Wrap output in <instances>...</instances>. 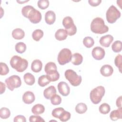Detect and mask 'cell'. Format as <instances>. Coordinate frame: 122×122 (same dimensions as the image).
<instances>
[{"instance_id":"6da1fadb","label":"cell","mask_w":122,"mask_h":122,"mask_svg":"<svg viewBox=\"0 0 122 122\" xmlns=\"http://www.w3.org/2000/svg\"><path fill=\"white\" fill-rule=\"evenodd\" d=\"M21 13L24 17L28 18L34 24L38 23L41 20V13L30 5L23 7L21 9Z\"/></svg>"},{"instance_id":"7a4b0ae2","label":"cell","mask_w":122,"mask_h":122,"mask_svg":"<svg viewBox=\"0 0 122 122\" xmlns=\"http://www.w3.org/2000/svg\"><path fill=\"white\" fill-rule=\"evenodd\" d=\"M91 30L96 34H103L109 30L108 27L105 24L104 20L100 17L93 19L91 23Z\"/></svg>"},{"instance_id":"3957f363","label":"cell","mask_w":122,"mask_h":122,"mask_svg":"<svg viewBox=\"0 0 122 122\" xmlns=\"http://www.w3.org/2000/svg\"><path fill=\"white\" fill-rule=\"evenodd\" d=\"M11 67L18 72L24 71L28 66V62L27 60L22 58L18 55L13 56L10 60Z\"/></svg>"},{"instance_id":"277c9868","label":"cell","mask_w":122,"mask_h":122,"mask_svg":"<svg viewBox=\"0 0 122 122\" xmlns=\"http://www.w3.org/2000/svg\"><path fill=\"white\" fill-rule=\"evenodd\" d=\"M44 71L51 81H55L59 80L60 74L57 70V66L54 62H48L45 66Z\"/></svg>"},{"instance_id":"5b68a950","label":"cell","mask_w":122,"mask_h":122,"mask_svg":"<svg viewBox=\"0 0 122 122\" xmlns=\"http://www.w3.org/2000/svg\"><path fill=\"white\" fill-rule=\"evenodd\" d=\"M105 92V88L102 86H99L94 88L91 91L90 93V97L91 102L93 104H98L102 101Z\"/></svg>"},{"instance_id":"8992f818","label":"cell","mask_w":122,"mask_h":122,"mask_svg":"<svg viewBox=\"0 0 122 122\" xmlns=\"http://www.w3.org/2000/svg\"><path fill=\"white\" fill-rule=\"evenodd\" d=\"M66 79L73 86H79L82 81L81 77L78 75L76 72L72 70H67L64 73Z\"/></svg>"},{"instance_id":"52a82bcc","label":"cell","mask_w":122,"mask_h":122,"mask_svg":"<svg viewBox=\"0 0 122 122\" xmlns=\"http://www.w3.org/2000/svg\"><path fill=\"white\" fill-rule=\"evenodd\" d=\"M120 11L114 5L111 6L106 13V18L108 23H114L121 17Z\"/></svg>"},{"instance_id":"ba28073f","label":"cell","mask_w":122,"mask_h":122,"mask_svg":"<svg viewBox=\"0 0 122 122\" xmlns=\"http://www.w3.org/2000/svg\"><path fill=\"white\" fill-rule=\"evenodd\" d=\"M71 58L72 54L70 50L68 48H63L59 52L57 60L60 65H63L71 61Z\"/></svg>"},{"instance_id":"9c48e42d","label":"cell","mask_w":122,"mask_h":122,"mask_svg":"<svg viewBox=\"0 0 122 122\" xmlns=\"http://www.w3.org/2000/svg\"><path fill=\"white\" fill-rule=\"evenodd\" d=\"M5 83L7 88L10 91H12L15 88H18L21 86V81L20 78L16 75L10 76L6 79Z\"/></svg>"},{"instance_id":"30bf717a","label":"cell","mask_w":122,"mask_h":122,"mask_svg":"<svg viewBox=\"0 0 122 122\" xmlns=\"http://www.w3.org/2000/svg\"><path fill=\"white\" fill-rule=\"evenodd\" d=\"M92 54L93 58L96 60H102L105 56L104 50L101 47H96L92 51Z\"/></svg>"},{"instance_id":"8fae6325","label":"cell","mask_w":122,"mask_h":122,"mask_svg":"<svg viewBox=\"0 0 122 122\" xmlns=\"http://www.w3.org/2000/svg\"><path fill=\"white\" fill-rule=\"evenodd\" d=\"M58 89L59 93L63 96H68L70 92V88L67 83L61 81L58 84Z\"/></svg>"},{"instance_id":"7c38bea8","label":"cell","mask_w":122,"mask_h":122,"mask_svg":"<svg viewBox=\"0 0 122 122\" xmlns=\"http://www.w3.org/2000/svg\"><path fill=\"white\" fill-rule=\"evenodd\" d=\"M113 40V37L111 35H106L101 37L99 42L100 44L104 47H109Z\"/></svg>"},{"instance_id":"4fadbf2b","label":"cell","mask_w":122,"mask_h":122,"mask_svg":"<svg viewBox=\"0 0 122 122\" xmlns=\"http://www.w3.org/2000/svg\"><path fill=\"white\" fill-rule=\"evenodd\" d=\"M35 99L34 93L30 91H27L24 92L22 96V101L26 104L32 103Z\"/></svg>"},{"instance_id":"5bb4252c","label":"cell","mask_w":122,"mask_h":122,"mask_svg":"<svg viewBox=\"0 0 122 122\" xmlns=\"http://www.w3.org/2000/svg\"><path fill=\"white\" fill-rule=\"evenodd\" d=\"M113 72V68L109 64H105L103 65L100 69V72L101 74L104 77L110 76L112 75Z\"/></svg>"},{"instance_id":"9a60e30c","label":"cell","mask_w":122,"mask_h":122,"mask_svg":"<svg viewBox=\"0 0 122 122\" xmlns=\"http://www.w3.org/2000/svg\"><path fill=\"white\" fill-rule=\"evenodd\" d=\"M56 20V15L54 11L52 10L47 11L45 14V20L47 24L49 25L53 24Z\"/></svg>"},{"instance_id":"2e32d148","label":"cell","mask_w":122,"mask_h":122,"mask_svg":"<svg viewBox=\"0 0 122 122\" xmlns=\"http://www.w3.org/2000/svg\"><path fill=\"white\" fill-rule=\"evenodd\" d=\"M56 93V88L54 86L52 85L47 87L43 91V95L46 99H51V97Z\"/></svg>"},{"instance_id":"e0dca14e","label":"cell","mask_w":122,"mask_h":122,"mask_svg":"<svg viewBox=\"0 0 122 122\" xmlns=\"http://www.w3.org/2000/svg\"><path fill=\"white\" fill-rule=\"evenodd\" d=\"M68 36V34L66 30L63 29H58L55 33V37L56 40L59 41L65 40Z\"/></svg>"},{"instance_id":"ac0fdd59","label":"cell","mask_w":122,"mask_h":122,"mask_svg":"<svg viewBox=\"0 0 122 122\" xmlns=\"http://www.w3.org/2000/svg\"><path fill=\"white\" fill-rule=\"evenodd\" d=\"M110 118L112 121H117L118 119L122 118V109L118 108V109L115 110L111 112L110 114Z\"/></svg>"},{"instance_id":"d6986e66","label":"cell","mask_w":122,"mask_h":122,"mask_svg":"<svg viewBox=\"0 0 122 122\" xmlns=\"http://www.w3.org/2000/svg\"><path fill=\"white\" fill-rule=\"evenodd\" d=\"M62 24L66 30L71 29L75 25L72 18L70 16H66L63 18Z\"/></svg>"},{"instance_id":"ffe728a7","label":"cell","mask_w":122,"mask_h":122,"mask_svg":"<svg viewBox=\"0 0 122 122\" xmlns=\"http://www.w3.org/2000/svg\"><path fill=\"white\" fill-rule=\"evenodd\" d=\"M42 67V62L38 59L34 60L31 63V69L34 72H39L41 71Z\"/></svg>"},{"instance_id":"44dd1931","label":"cell","mask_w":122,"mask_h":122,"mask_svg":"<svg viewBox=\"0 0 122 122\" xmlns=\"http://www.w3.org/2000/svg\"><path fill=\"white\" fill-rule=\"evenodd\" d=\"M12 36L13 38L16 40H21L24 38L25 32L21 29L16 28L13 30Z\"/></svg>"},{"instance_id":"7402d4cb","label":"cell","mask_w":122,"mask_h":122,"mask_svg":"<svg viewBox=\"0 0 122 122\" xmlns=\"http://www.w3.org/2000/svg\"><path fill=\"white\" fill-rule=\"evenodd\" d=\"M83 61L82 56L79 53H75L72 55V58L71 60V63L75 65H80Z\"/></svg>"},{"instance_id":"603a6c76","label":"cell","mask_w":122,"mask_h":122,"mask_svg":"<svg viewBox=\"0 0 122 122\" xmlns=\"http://www.w3.org/2000/svg\"><path fill=\"white\" fill-rule=\"evenodd\" d=\"M45 111L44 106L41 104H37L34 105L32 109V112L35 115H39L43 113Z\"/></svg>"},{"instance_id":"cb8c5ba5","label":"cell","mask_w":122,"mask_h":122,"mask_svg":"<svg viewBox=\"0 0 122 122\" xmlns=\"http://www.w3.org/2000/svg\"><path fill=\"white\" fill-rule=\"evenodd\" d=\"M23 79L25 82L28 85H32L35 83L34 76L30 73H26L24 75Z\"/></svg>"},{"instance_id":"d4e9b609","label":"cell","mask_w":122,"mask_h":122,"mask_svg":"<svg viewBox=\"0 0 122 122\" xmlns=\"http://www.w3.org/2000/svg\"><path fill=\"white\" fill-rule=\"evenodd\" d=\"M51 81L49 77L47 75H43L41 76L38 80V84L41 87H44L46 85H48Z\"/></svg>"},{"instance_id":"484cf974","label":"cell","mask_w":122,"mask_h":122,"mask_svg":"<svg viewBox=\"0 0 122 122\" xmlns=\"http://www.w3.org/2000/svg\"><path fill=\"white\" fill-rule=\"evenodd\" d=\"M75 109V111L77 113L79 114H82L87 111V106L85 103L83 102H80L76 105Z\"/></svg>"},{"instance_id":"4316f807","label":"cell","mask_w":122,"mask_h":122,"mask_svg":"<svg viewBox=\"0 0 122 122\" xmlns=\"http://www.w3.org/2000/svg\"><path fill=\"white\" fill-rule=\"evenodd\" d=\"M43 36V32L41 29H36L33 31L32 37L35 41H39Z\"/></svg>"},{"instance_id":"83f0119b","label":"cell","mask_w":122,"mask_h":122,"mask_svg":"<svg viewBox=\"0 0 122 122\" xmlns=\"http://www.w3.org/2000/svg\"><path fill=\"white\" fill-rule=\"evenodd\" d=\"M15 49L18 53L21 54L26 51V45L22 42H19L17 43L15 45Z\"/></svg>"},{"instance_id":"f1b7e54d","label":"cell","mask_w":122,"mask_h":122,"mask_svg":"<svg viewBox=\"0 0 122 122\" xmlns=\"http://www.w3.org/2000/svg\"><path fill=\"white\" fill-rule=\"evenodd\" d=\"M10 115V110L6 107H2L0 109V117L1 119H8Z\"/></svg>"},{"instance_id":"f546056e","label":"cell","mask_w":122,"mask_h":122,"mask_svg":"<svg viewBox=\"0 0 122 122\" xmlns=\"http://www.w3.org/2000/svg\"><path fill=\"white\" fill-rule=\"evenodd\" d=\"M83 45L88 48H91L94 44V41L91 37H85L83 40Z\"/></svg>"},{"instance_id":"4dcf8cb0","label":"cell","mask_w":122,"mask_h":122,"mask_svg":"<svg viewBox=\"0 0 122 122\" xmlns=\"http://www.w3.org/2000/svg\"><path fill=\"white\" fill-rule=\"evenodd\" d=\"M99 110L101 113L103 114H106L110 112L111 110V107L110 105L107 103H103L100 106Z\"/></svg>"},{"instance_id":"1f68e13d","label":"cell","mask_w":122,"mask_h":122,"mask_svg":"<svg viewBox=\"0 0 122 122\" xmlns=\"http://www.w3.org/2000/svg\"><path fill=\"white\" fill-rule=\"evenodd\" d=\"M112 50L114 52H119L122 51V42L120 41H115L112 45Z\"/></svg>"},{"instance_id":"d6a6232c","label":"cell","mask_w":122,"mask_h":122,"mask_svg":"<svg viewBox=\"0 0 122 122\" xmlns=\"http://www.w3.org/2000/svg\"><path fill=\"white\" fill-rule=\"evenodd\" d=\"M65 111V110L62 107H59L55 108L53 110L51 114L52 116L56 118H59L62 112Z\"/></svg>"},{"instance_id":"836d02e7","label":"cell","mask_w":122,"mask_h":122,"mask_svg":"<svg viewBox=\"0 0 122 122\" xmlns=\"http://www.w3.org/2000/svg\"><path fill=\"white\" fill-rule=\"evenodd\" d=\"M51 102L52 104L54 105H57L61 104V98L60 95L58 94H54L51 98Z\"/></svg>"},{"instance_id":"e575fe53","label":"cell","mask_w":122,"mask_h":122,"mask_svg":"<svg viewBox=\"0 0 122 122\" xmlns=\"http://www.w3.org/2000/svg\"><path fill=\"white\" fill-rule=\"evenodd\" d=\"M122 58L121 54L117 55L114 59V63L115 66L119 69V71L122 73Z\"/></svg>"},{"instance_id":"d590c367","label":"cell","mask_w":122,"mask_h":122,"mask_svg":"<svg viewBox=\"0 0 122 122\" xmlns=\"http://www.w3.org/2000/svg\"><path fill=\"white\" fill-rule=\"evenodd\" d=\"M0 74L1 75H6L9 72V69L7 65L4 62H1L0 63Z\"/></svg>"},{"instance_id":"8d00e7d4","label":"cell","mask_w":122,"mask_h":122,"mask_svg":"<svg viewBox=\"0 0 122 122\" xmlns=\"http://www.w3.org/2000/svg\"><path fill=\"white\" fill-rule=\"evenodd\" d=\"M38 7L41 10L47 9L49 5V1L48 0H40L37 2Z\"/></svg>"},{"instance_id":"74e56055","label":"cell","mask_w":122,"mask_h":122,"mask_svg":"<svg viewBox=\"0 0 122 122\" xmlns=\"http://www.w3.org/2000/svg\"><path fill=\"white\" fill-rule=\"evenodd\" d=\"M71 113L64 111L59 117V120L61 122H67L71 118Z\"/></svg>"},{"instance_id":"f35d334b","label":"cell","mask_w":122,"mask_h":122,"mask_svg":"<svg viewBox=\"0 0 122 122\" xmlns=\"http://www.w3.org/2000/svg\"><path fill=\"white\" fill-rule=\"evenodd\" d=\"M29 121L32 122H45L44 120L42 119L40 116L39 115H31L29 118Z\"/></svg>"},{"instance_id":"ab89813d","label":"cell","mask_w":122,"mask_h":122,"mask_svg":"<svg viewBox=\"0 0 122 122\" xmlns=\"http://www.w3.org/2000/svg\"><path fill=\"white\" fill-rule=\"evenodd\" d=\"M14 122H26V120L25 117L21 115H19L16 116H15L14 118Z\"/></svg>"},{"instance_id":"60d3db41","label":"cell","mask_w":122,"mask_h":122,"mask_svg":"<svg viewBox=\"0 0 122 122\" xmlns=\"http://www.w3.org/2000/svg\"><path fill=\"white\" fill-rule=\"evenodd\" d=\"M66 30L67 31L68 35H69V36H72V35H74V34H75V33H76L77 28L75 25L70 30Z\"/></svg>"},{"instance_id":"b9f144b4","label":"cell","mask_w":122,"mask_h":122,"mask_svg":"<svg viewBox=\"0 0 122 122\" xmlns=\"http://www.w3.org/2000/svg\"><path fill=\"white\" fill-rule=\"evenodd\" d=\"M101 0H89L88 2L89 4L93 7L97 6L101 3Z\"/></svg>"},{"instance_id":"7bdbcfd3","label":"cell","mask_w":122,"mask_h":122,"mask_svg":"<svg viewBox=\"0 0 122 122\" xmlns=\"http://www.w3.org/2000/svg\"><path fill=\"white\" fill-rule=\"evenodd\" d=\"M116 104L118 108H121L122 107V96H120L119 97L116 102Z\"/></svg>"},{"instance_id":"ee69618b","label":"cell","mask_w":122,"mask_h":122,"mask_svg":"<svg viewBox=\"0 0 122 122\" xmlns=\"http://www.w3.org/2000/svg\"><path fill=\"white\" fill-rule=\"evenodd\" d=\"M0 94H1L3 92H4L6 89V86H5V84L1 81L0 82Z\"/></svg>"}]
</instances>
